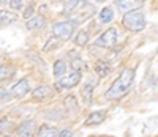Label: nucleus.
Returning a JSON list of instances; mask_svg holds the SVG:
<instances>
[{
  "label": "nucleus",
  "instance_id": "a211bd4d",
  "mask_svg": "<svg viewBox=\"0 0 158 137\" xmlns=\"http://www.w3.org/2000/svg\"><path fill=\"white\" fill-rule=\"evenodd\" d=\"M87 43H89V33L85 30L77 32V35L74 38V44L79 46V47H84V46H87Z\"/></svg>",
  "mask_w": 158,
  "mask_h": 137
},
{
  "label": "nucleus",
  "instance_id": "c756f323",
  "mask_svg": "<svg viewBox=\"0 0 158 137\" xmlns=\"http://www.w3.org/2000/svg\"><path fill=\"white\" fill-rule=\"evenodd\" d=\"M136 2H139V3H141V2H144V0H136Z\"/></svg>",
  "mask_w": 158,
  "mask_h": 137
},
{
  "label": "nucleus",
  "instance_id": "2eb2a0df",
  "mask_svg": "<svg viewBox=\"0 0 158 137\" xmlns=\"http://www.w3.org/2000/svg\"><path fill=\"white\" fill-rule=\"evenodd\" d=\"M95 71L98 73V76L100 77H104V76H108L109 74V65H108V62H104V60H98L97 63H95Z\"/></svg>",
  "mask_w": 158,
  "mask_h": 137
},
{
  "label": "nucleus",
  "instance_id": "2f4dec72",
  "mask_svg": "<svg viewBox=\"0 0 158 137\" xmlns=\"http://www.w3.org/2000/svg\"><path fill=\"white\" fill-rule=\"evenodd\" d=\"M5 137H10V135H5Z\"/></svg>",
  "mask_w": 158,
  "mask_h": 137
},
{
  "label": "nucleus",
  "instance_id": "cd10ccee",
  "mask_svg": "<svg viewBox=\"0 0 158 137\" xmlns=\"http://www.w3.org/2000/svg\"><path fill=\"white\" fill-rule=\"evenodd\" d=\"M97 2H106V0H97Z\"/></svg>",
  "mask_w": 158,
  "mask_h": 137
},
{
  "label": "nucleus",
  "instance_id": "0eeeda50",
  "mask_svg": "<svg viewBox=\"0 0 158 137\" xmlns=\"http://www.w3.org/2000/svg\"><path fill=\"white\" fill-rule=\"evenodd\" d=\"M19 137H35V123L32 120H24L18 126Z\"/></svg>",
  "mask_w": 158,
  "mask_h": 137
},
{
  "label": "nucleus",
  "instance_id": "423d86ee",
  "mask_svg": "<svg viewBox=\"0 0 158 137\" xmlns=\"http://www.w3.org/2000/svg\"><path fill=\"white\" fill-rule=\"evenodd\" d=\"M29 90H30L29 80L27 79H21L19 82H16V84L11 87V95H13V98H22L24 95L29 93Z\"/></svg>",
  "mask_w": 158,
  "mask_h": 137
},
{
  "label": "nucleus",
  "instance_id": "7c9ffc66",
  "mask_svg": "<svg viewBox=\"0 0 158 137\" xmlns=\"http://www.w3.org/2000/svg\"><path fill=\"white\" fill-rule=\"evenodd\" d=\"M0 2H5V0H0Z\"/></svg>",
  "mask_w": 158,
  "mask_h": 137
},
{
  "label": "nucleus",
  "instance_id": "c85d7f7f",
  "mask_svg": "<svg viewBox=\"0 0 158 137\" xmlns=\"http://www.w3.org/2000/svg\"><path fill=\"white\" fill-rule=\"evenodd\" d=\"M54 2H63V0H54Z\"/></svg>",
  "mask_w": 158,
  "mask_h": 137
},
{
  "label": "nucleus",
  "instance_id": "6e6552de",
  "mask_svg": "<svg viewBox=\"0 0 158 137\" xmlns=\"http://www.w3.org/2000/svg\"><path fill=\"white\" fill-rule=\"evenodd\" d=\"M51 96H52V88L48 87V85H41V87H38L32 91V98L38 99V101H44Z\"/></svg>",
  "mask_w": 158,
  "mask_h": 137
},
{
  "label": "nucleus",
  "instance_id": "39448f33",
  "mask_svg": "<svg viewBox=\"0 0 158 137\" xmlns=\"http://www.w3.org/2000/svg\"><path fill=\"white\" fill-rule=\"evenodd\" d=\"M117 38H118V35H117V30L115 29H108V30H104L98 38H97V41H95V44L98 46V47H104V49H112L115 44H117Z\"/></svg>",
  "mask_w": 158,
  "mask_h": 137
},
{
  "label": "nucleus",
  "instance_id": "f03ea898",
  "mask_svg": "<svg viewBox=\"0 0 158 137\" xmlns=\"http://www.w3.org/2000/svg\"><path fill=\"white\" fill-rule=\"evenodd\" d=\"M122 25L128 32H142L146 29V16L142 10H131L122 18Z\"/></svg>",
  "mask_w": 158,
  "mask_h": 137
},
{
  "label": "nucleus",
  "instance_id": "9b49d317",
  "mask_svg": "<svg viewBox=\"0 0 158 137\" xmlns=\"http://www.w3.org/2000/svg\"><path fill=\"white\" fill-rule=\"evenodd\" d=\"M18 21V14L13 11L8 10H0V24L2 25H10V24H15Z\"/></svg>",
  "mask_w": 158,
  "mask_h": 137
},
{
  "label": "nucleus",
  "instance_id": "6ab92c4d",
  "mask_svg": "<svg viewBox=\"0 0 158 137\" xmlns=\"http://www.w3.org/2000/svg\"><path fill=\"white\" fill-rule=\"evenodd\" d=\"M60 44H62V39H60V38H57V36H52V38H49V39H48V43L44 44L43 50H44V52L54 50V49H57Z\"/></svg>",
  "mask_w": 158,
  "mask_h": 137
},
{
  "label": "nucleus",
  "instance_id": "412c9836",
  "mask_svg": "<svg viewBox=\"0 0 158 137\" xmlns=\"http://www.w3.org/2000/svg\"><path fill=\"white\" fill-rule=\"evenodd\" d=\"M13 74H15V70L8 65H0V82H3L6 79H10Z\"/></svg>",
  "mask_w": 158,
  "mask_h": 137
},
{
  "label": "nucleus",
  "instance_id": "20e7f679",
  "mask_svg": "<svg viewBox=\"0 0 158 137\" xmlns=\"http://www.w3.org/2000/svg\"><path fill=\"white\" fill-rule=\"evenodd\" d=\"M81 79H82V73L77 71V70H74V71H71V73L67 74V76H62V77L56 82V88H57V90L73 88V87H76L79 82H81Z\"/></svg>",
  "mask_w": 158,
  "mask_h": 137
},
{
  "label": "nucleus",
  "instance_id": "9d476101",
  "mask_svg": "<svg viewBox=\"0 0 158 137\" xmlns=\"http://www.w3.org/2000/svg\"><path fill=\"white\" fill-rule=\"evenodd\" d=\"M94 90H95V82H94V80H89L87 84L82 87L81 95H82V101H84V104H90V103H92V96H94Z\"/></svg>",
  "mask_w": 158,
  "mask_h": 137
},
{
  "label": "nucleus",
  "instance_id": "f257e3e1",
  "mask_svg": "<svg viewBox=\"0 0 158 137\" xmlns=\"http://www.w3.org/2000/svg\"><path fill=\"white\" fill-rule=\"evenodd\" d=\"M133 82H135V70L125 68V70L120 73V76L115 79V82L111 85V88L106 91V98L108 99H120V98H123L130 91Z\"/></svg>",
  "mask_w": 158,
  "mask_h": 137
},
{
  "label": "nucleus",
  "instance_id": "aec40b11",
  "mask_svg": "<svg viewBox=\"0 0 158 137\" xmlns=\"http://www.w3.org/2000/svg\"><path fill=\"white\" fill-rule=\"evenodd\" d=\"M65 73H67V63L63 60H57L54 63V76L62 77V76H65Z\"/></svg>",
  "mask_w": 158,
  "mask_h": 137
},
{
  "label": "nucleus",
  "instance_id": "dca6fc26",
  "mask_svg": "<svg viewBox=\"0 0 158 137\" xmlns=\"http://www.w3.org/2000/svg\"><path fill=\"white\" fill-rule=\"evenodd\" d=\"M87 0H67V6H65V13H74L77 8L85 5Z\"/></svg>",
  "mask_w": 158,
  "mask_h": 137
},
{
  "label": "nucleus",
  "instance_id": "5701e85b",
  "mask_svg": "<svg viewBox=\"0 0 158 137\" xmlns=\"http://www.w3.org/2000/svg\"><path fill=\"white\" fill-rule=\"evenodd\" d=\"M11 98H13V95H11L8 90L0 88V101H10Z\"/></svg>",
  "mask_w": 158,
  "mask_h": 137
},
{
  "label": "nucleus",
  "instance_id": "4be33fe9",
  "mask_svg": "<svg viewBox=\"0 0 158 137\" xmlns=\"http://www.w3.org/2000/svg\"><path fill=\"white\" fill-rule=\"evenodd\" d=\"M63 106L67 107L68 111H76L77 109V101H76V98L73 96V95H68V96L63 99Z\"/></svg>",
  "mask_w": 158,
  "mask_h": 137
},
{
  "label": "nucleus",
  "instance_id": "f8f14e48",
  "mask_svg": "<svg viewBox=\"0 0 158 137\" xmlns=\"http://www.w3.org/2000/svg\"><path fill=\"white\" fill-rule=\"evenodd\" d=\"M138 3L136 0H117L115 2V6L118 8V11H123V13H128L131 10H136L138 8Z\"/></svg>",
  "mask_w": 158,
  "mask_h": 137
},
{
  "label": "nucleus",
  "instance_id": "1a4fd4ad",
  "mask_svg": "<svg viewBox=\"0 0 158 137\" xmlns=\"http://www.w3.org/2000/svg\"><path fill=\"white\" fill-rule=\"evenodd\" d=\"M25 27H27L29 30H41L46 27V21H44L43 16H33V18L27 19Z\"/></svg>",
  "mask_w": 158,
  "mask_h": 137
},
{
  "label": "nucleus",
  "instance_id": "bb28decb",
  "mask_svg": "<svg viewBox=\"0 0 158 137\" xmlns=\"http://www.w3.org/2000/svg\"><path fill=\"white\" fill-rule=\"evenodd\" d=\"M10 126V120L3 118V120H0V129H6Z\"/></svg>",
  "mask_w": 158,
  "mask_h": 137
},
{
  "label": "nucleus",
  "instance_id": "ddd939ff",
  "mask_svg": "<svg viewBox=\"0 0 158 137\" xmlns=\"http://www.w3.org/2000/svg\"><path fill=\"white\" fill-rule=\"evenodd\" d=\"M106 120V112H94L90 114L85 120V126H94V125H100Z\"/></svg>",
  "mask_w": 158,
  "mask_h": 137
},
{
  "label": "nucleus",
  "instance_id": "7ed1b4c3",
  "mask_svg": "<svg viewBox=\"0 0 158 137\" xmlns=\"http://www.w3.org/2000/svg\"><path fill=\"white\" fill-rule=\"evenodd\" d=\"M74 27H76V22L73 21H67V22H57L52 25V35L60 38L62 41L65 39H70L73 36V32H74Z\"/></svg>",
  "mask_w": 158,
  "mask_h": 137
},
{
  "label": "nucleus",
  "instance_id": "4468645a",
  "mask_svg": "<svg viewBox=\"0 0 158 137\" xmlns=\"http://www.w3.org/2000/svg\"><path fill=\"white\" fill-rule=\"evenodd\" d=\"M38 137H59V131L54 126L49 125H43L38 129Z\"/></svg>",
  "mask_w": 158,
  "mask_h": 137
},
{
  "label": "nucleus",
  "instance_id": "b1692460",
  "mask_svg": "<svg viewBox=\"0 0 158 137\" xmlns=\"http://www.w3.org/2000/svg\"><path fill=\"white\" fill-rule=\"evenodd\" d=\"M33 11H35V3H33V2H30V5L27 6V10L24 11V18H25V19H30V18H32V14H33Z\"/></svg>",
  "mask_w": 158,
  "mask_h": 137
},
{
  "label": "nucleus",
  "instance_id": "393cba45",
  "mask_svg": "<svg viewBox=\"0 0 158 137\" xmlns=\"http://www.w3.org/2000/svg\"><path fill=\"white\" fill-rule=\"evenodd\" d=\"M8 5L11 6V10H21L22 8V0H10L8 2Z\"/></svg>",
  "mask_w": 158,
  "mask_h": 137
},
{
  "label": "nucleus",
  "instance_id": "f3484780",
  "mask_svg": "<svg viewBox=\"0 0 158 137\" xmlns=\"http://www.w3.org/2000/svg\"><path fill=\"white\" fill-rule=\"evenodd\" d=\"M112 19H114V11H112V8H111V6L103 8L101 13H100V21H101L103 24H108V22H111Z\"/></svg>",
  "mask_w": 158,
  "mask_h": 137
},
{
  "label": "nucleus",
  "instance_id": "a878e982",
  "mask_svg": "<svg viewBox=\"0 0 158 137\" xmlns=\"http://www.w3.org/2000/svg\"><path fill=\"white\" fill-rule=\"evenodd\" d=\"M73 135V131L71 129H63L59 132V137H71Z\"/></svg>",
  "mask_w": 158,
  "mask_h": 137
}]
</instances>
